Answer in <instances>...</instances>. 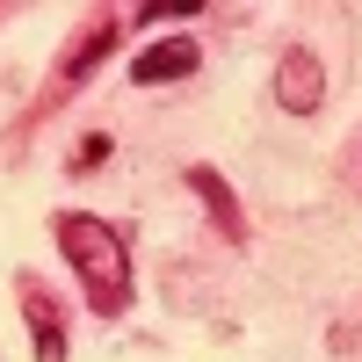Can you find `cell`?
Listing matches in <instances>:
<instances>
[{"label": "cell", "mask_w": 362, "mask_h": 362, "mask_svg": "<svg viewBox=\"0 0 362 362\" xmlns=\"http://www.w3.org/2000/svg\"><path fill=\"white\" fill-rule=\"evenodd\" d=\"M276 102L290 116H312L326 102V73H319V58L312 51H283V66H276Z\"/></svg>", "instance_id": "cell-3"}, {"label": "cell", "mask_w": 362, "mask_h": 362, "mask_svg": "<svg viewBox=\"0 0 362 362\" xmlns=\"http://www.w3.org/2000/svg\"><path fill=\"white\" fill-rule=\"evenodd\" d=\"M189 189L210 203L218 232H225V239H239V203H232V189H225V174H218V167H189Z\"/></svg>", "instance_id": "cell-4"}, {"label": "cell", "mask_w": 362, "mask_h": 362, "mask_svg": "<svg viewBox=\"0 0 362 362\" xmlns=\"http://www.w3.org/2000/svg\"><path fill=\"white\" fill-rule=\"evenodd\" d=\"M22 312H29V334H37V362H66V334H58V319H51V305L37 290L22 297Z\"/></svg>", "instance_id": "cell-5"}, {"label": "cell", "mask_w": 362, "mask_h": 362, "mask_svg": "<svg viewBox=\"0 0 362 362\" xmlns=\"http://www.w3.org/2000/svg\"><path fill=\"white\" fill-rule=\"evenodd\" d=\"M51 232H58V247H66V261L80 268L95 312H124V305H131V254H124V232L102 225V218H87V210H66Z\"/></svg>", "instance_id": "cell-1"}, {"label": "cell", "mask_w": 362, "mask_h": 362, "mask_svg": "<svg viewBox=\"0 0 362 362\" xmlns=\"http://www.w3.org/2000/svg\"><path fill=\"white\" fill-rule=\"evenodd\" d=\"M189 15H203V0H160L153 8V22H189Z\"/></svg>", "instance_id": "cell-6"}, {"label": "cell", "mask_w": 362, "mask_h": 362, "mask_svg": "<svg viewBox=\"0 0 362 362\" xmlns=\"http://www.w3.org/2000/svg\"><path fill=\"white\" fill-rule=\"evenodd\" d=\"M203 66V51L189 44V37H160V44H145L138 58H131V80L138 87H167V80H189Z\"/></svg>", "instance_id": "cell-2"}]
</instances>
